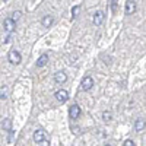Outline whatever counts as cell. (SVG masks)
Returning a JSON list of instances; mask_svg holds the SVG:
<instances>
[{
	"instance_id": "obj_3",
	"label": "cell",
	"mask_w": 146,
	"mask_h": 146,
	"mask_svg": "<svg viewBox=\"0 0 146 146\" xmlns=\"http://www.w3.org/2000/svg\"><path fill=\"white\" fill-rule=\"evenodd\" d=\"M3 28H5V31L6 32H13L15 31V28H16V22L12 19V18H6L5 19V22H3Z\"/></svg>"
},
{
	"instance_id": "obj_16",
	"label": "cell",
	"mask_w": 146,
	"mask_h": 146,
	"mask_svg": "<svg viewBox=\"0 0 146 146\" xmlns=\"http://www.w3.org/2000/svg\"><path fill=\"white\" fill-rule=\"evenodd\" d=\"M21 16H22V13H21V12H18V10H16V12H13V13H12V16H10V18L13 19L15 22H16V21H18V19L21 18Z\"/></svg>"
},
{
	"instance_id": "obj_17",
	"label": "cell",
	"mask_w": 146,
	"mask_h": 146,
	"mask_svg": "<svg viewBox=\"0 0 146 146\" xmlns=\"http://www.w3.org/2000/svg\"><path fill=\"white\" fill-rule=\"evenodd\" d=\"M123 145H124V146H135L136 143L133 142V140H130V139H127V140H126V142H124Z\"/></svg>"
},
{
	"instance_id": "obj_6",
	"label": "cell",
	"mask_w": 146,
	"mask_h": 146,
	"mask_svg": "<svg viewBox=\"0 0 146 146\" xmlns=\"http://www.w3.org/2000/svg\"><path fill=\"white\" fill-rule=\"evenodd\" d=\"M104 18H105V15H104V12H101V10H98V12H95L94 13V25L95 27H101L102 25V22H104Z\"/></svg>"
},
{
	"instance_id": "obj_11",
	"label": "cell",
	"mask_w": 146,
	"mask_h": 146,
	"mask_svg": "<svg viewBox=\"0 0 146 146\" xmlns=\"http://www.w3.org/2000/svg\"><path fill=\"white\" fill-rule=\"evenodd\" d=\"M53 22H54V18H53V16H50V15H45V16L42 18V21H41L42 27H45V28H48Z\"/></svg>"
},
{
	"instance_id": "obj_10",
	"label": "cell",
	"mask_w": 146,
	"mask_h": 146,
	"mask_svg": "<svg viewBox=\"0 0 146 146\" xmlns=\"http://www.w3.org/2000/svg\"><path fill=\"white\" fill-rule=\"evenodd\" d=\"M145 126H146V123H145V118L139 117V118L136 120V131L142 133V131L145 130Z\"/></svg>"
},
{
	"instance_id": "obj_8",
	"label": "cell",
	"mask_w": 146,
	"mask_h": 146,
	"mask_svg": "<svg viewBox=\"0 0 146 146\" xmlns=\"http://www.w3.org/2000/svg\"><path fill=\"white\" fill-rule=\"evenodd\" d=\"M137 6H136V2H133V0H127L126 2V15H133L136 12Z\"/></svg>"
},
{
	"instance_id": "obj_14",
	"label": "cell",
	"mask_w": 146,
	"mask_h": 146,
	"mask_svg": "<svg viewBox=\"0 0 146 146\" xmlns=\"http://www.w3.org/2000/svg\"><path fill=\"white\" fill-rule=\"evenodd\" d=\"M7 88L5 86V88H2V89H0V100H6L7 98Z\"/></svg>"
},
{
	"instance_id": "obj_9",
	"label": "cell",
	"mask_w": 146,
	"mask_h": 146,
	"mask_svg": "<svg viewBox=\"0 0 146 146\" xmlns=\"http://www.w3.org/2000/svg\"><path fill=\"white\" fill-rule=\"evenodd\" d=\"M54 80H56V83H64L67 80V75L64 72H57L54 75Z\"/></svg>"
},
{
	"instance_id": "obj_13",
	"label": "cell",
	"mask_w": 146,
	"mask_h": 146,
	"mask_svg": "<svg viewBox=\"0 0 146 146\" xmlns=\"http://www.w3.org/2000/svg\"><path fill=\"white\" fill-rule=\"evenodd\" d=\"M79 10H80V6H75L72 9V19H75L76 16H78V13H79Z\"/></svg>"
},
{
	"instance_id": "obj_1",
	"label": "cell",
	"mask_w": 146,
	"mask_h": 146,
	"mask_svg": "<svg viewBox=\"0 0 146 146\" xmlns=\"http://www.w3.org/2000/svg\"><path fill=\"white\" fill-rule=\"evenodd\" d=\"M34 142L38 143V145H44V146L50 145V140L47 139V135L42 129H36L34 131Z\"/></svg>"
},
{
	"instance_id": "obj_2",
	"label": "cell",
	"mask_w": 146,
	"mask_h": 146,
	"mask_svg": "<svg viewBox=\"0 0 146 146\" xmlns=\"http://www.w3.org/2000/svg\"><path fill=\"white\" fill-rule=\"evenodd\" d=\"M7 60H9L12 64H19V63H21V60H22L21 53L16 51V50H12V51L9 53V56H7Z\"/></svg>"
},
{
	"instance_id": "obj_19",
	"label": "cell",
	"mask_w": 146,
	"mask_h": 146,
	"mask_svg": "<svg viewBox=\"0 0 146 146\" xmlns=\"http://www.w3.org/2000/svg\"><path fill=\"white\" fill-rule=\"evenodd\" d=\"M5 127H6V129L10 127V120H9V118H6V124H5Z\"/></svg>"
},
{
	"instance_id": "obj_4",
	"label": "cell",
	"mask_w": 146,
	"mask_h": 146,
	"mask_svg": "<svg viewBox=\"0 0 146 146\" xmlns=\"http://www.w3.org/2000/svg\"><path fill=\"white\" fill-rule=\"evenodd\" d=\"M80 107L78 105V104H73L70 108H69V117L72 118V120H76V118H79V115H80Z\"/></svg>"
},
{
	"instance_id": "obj_15",
	"label": "cell",
	"mask_w": 146,
	"mask_h": 146,
	"mask_svg": "<svg viewBox=\"0 0 146 146\" xmlns=\"http://www.w3.org/2000/svg\"><path fill=\"white\" fill-rule=\"evenodd\" d=\"M102 118H104V121H110V120L113 118V115H111V113L104 111V113H102Z\"/></svg>"
},
{
	"instance_id": "obj_18",
	"label": "cell",
	"mask_w": 146,
	"mask_h": 146,
	"mask_svg": "<svg viewBox=\"0 0 146 146\" xmlns=\"http://www.w3.org/2000/svg\"><path fill=\"white\" fill-rule=\"evenodd\" d=\"M110 6H111V10H115V0H110Z\"/></svg>"
},
{
	"instance_id": "obj_12",
	"label": "cell",
	"mask_w": 146,
	"mask_h": 146,
	"mask_svg": "<svg viewBox=\"0 0 146 146\" xmlns=\"http://www.w3.org/2000/svg\"><path fill=\"white\" fill-rule=\"evenodd\" d=\"M47 63H48V56H47V54H42V56L38 58V62H36V66H38V67H44Z\"/></svg>"
},
{
	"instance_id": "obj_5",
	"label": "cell",
	"mask_w": 146,
	"mask_h": 146,
	"mask_svg": "<svg viewBox=\"0 0 146 146\" xmlns=\"http://www.w3.org/2000/svg\"><path fill=\"white\" fill-rule=\"evenodd\" d=\"M54 96H56V100H57L58 102H62V104H64V102L69 100V94H67V91H64V89H58Z\"/></svg>"
},
{
	"instance_id": "obj_7",
	"label": "cell",
	"mask_w": 146,
	"mask_h": 146,
	"mask_svg": "<svg viewBox=\"0 0 146 146\" xmlns=\"http://www.w3.org/2000/svg\"><path fill=\"white\" fill-rule=\"evenodd\" d=\"M92 86H94V79L91 78V76H86V78H83V80H82V91H89V89H92Z\"/></svg>"
}]
</instances>
